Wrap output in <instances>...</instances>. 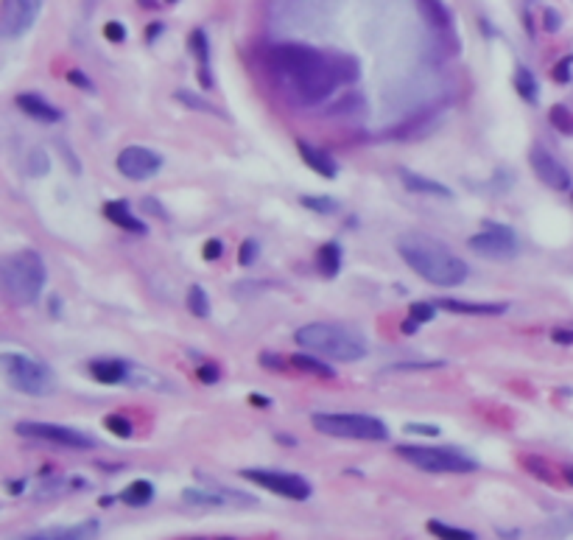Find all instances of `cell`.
<instances>
[{
    "label": "cell",
    "mask_w": 573,
    "mask_h": 540,
    "mask_svg": "<svg viewBox=\"0 0 573 540\" xmlns=\"http://www.w3.org/2000/svg\"><path fill=\"white\" fill-rule=\"evenodd\" d=\"M160 31H163V26H148V42H151V39H154V36H160Z\"/></svg>",
    "instance_id": "cell-46"
},
{
    "label": "cell",
    "mask_w": 573,
    "mask_h": 540,
    "mask_svg": "<svg viewBox=\"0 0 573 540\" xmlns=\"http://www.w3.org/2000/svg\"><path fill=\"white\" fill-rule=\"evenodd\" d=\"M545 31H559V14L554 9H545Z\"/></svg>",
    "instance_id": "cell-43"
},
{
    "label": "cell",
    "mask_w": 573,
    "mask_h": 540,
    "mask_svg": "<svg viewBox=\"0 0 573 540\" xmlns=\"http://www.w3.org/2000/svg\"><path fill=\"white\" fill-rule=\"evenodd\" d=\"M196 375H199L202 384H215V381H218V367H213V364H202Z\"/></svg>",
    "instance_id": "cell-39"
},
{
    "label": "cell",
    "mask_w": 573,
    "mask_h": 540,
    "mask_svg": "<svg viewBox=\"0 0 573 540\" xmlns=\"http://www.w3.org/2000/svg\"><path fill=\"white\" fill-rule=\"evenodd\" d=\"M313 429L319 434L341 439H367V442H380L389 437V429L383 420L372 417V414H355V411H344V414H328L319 411L310 417Z\"/></svg>",
    "instance_id": "cell-5"
},
{
    "label": "cell",
    "mask_w": 573,
    "mask_h": 540,
    "mask_svg": "<svg viewBox=\"0 0 573 540\" xmlns=\"http://www.w3.org/2000/svg\"><path fill=\"white\" fill-rule=\"evenodd\" d=\"M0 372L6 375V381L17 392L31 395V398H48L56 389L54 370L45 361H39L34 356H26V353H3L0 356Z\"/></svg>",
    "instance_id": "cell-4"
},
{
    "label": "cell",
    "mask_w": 573,
    "mask_h": 540,
    "mask_svg": "<svg viewBox=\"0 0 573 540\" xmlns=\"http://www.w3.org/2000/svg\"><path fill=\"white\" fill-rule=\"evenodd\" d=\"M17 106H20L29 118L42 121V124H56V121L62 118V112H59L54 104H48L45 99L34 96V93H23V96H17Z\"/></svg>",
    "instance_id": "cell-15"
},
{
    "label": "cell",
    "mask_w": 573,
    "mask_h": 540,
    "mask_svg": "<svg viewBox=\"0 0 573 540\" xmlns=\"http://www.w3.org/2000/svg\"><path fill=\"white\" fill-rule=\"evenodd\" d=\"M48 271L45 261L34 249L11 252L0 258V303L3 305H31L39 300L45 289Z\"/></svg>",
    "instance_id": "cell-2"
},
{
    "label": "cell",
    "mask_w": 573,
    "mask_h": 540,
    "mask_svg": "<svg viewBox=\"0 0 573 540\" xmlns=\"http://www.w3.org/2000/svg\"><path fill=\"white\" fill-rule=\"evenodd\" d=\"M397 176H400V182H403V185L408 188V191H411V194H422V196H439V199H453V191H450L447 185L437 182V179H431V176L414 174V171H408V169H400V171H397Z\"/></svg>",
    "instance_id": "cell-13"
},
{
    "label": "cell",
    "mask_w": 573,
    "mask_h": 540,
    "mask_svg": "<svg viewBox=\"0 0 573 540\" xmlns=\"http://www.w3.org/2000/svg\"><path fill=\"white\" fill-rule=\"evenodd\" d=\"M475 255L481 258H492V261H506V258H514L517 255V236L512 233V227L498 224V221H490L481 233L467 241Z\"/></svg>",
    "instance_id": "cell-8"
},
{
    "label": "cell",
    "mask_w": 573,
    "mask_h": 540,
    "mask_svg": "<svg viewBox=\"0 0 573 540\" xmlns=\"http://www.w3.org/2000/svg\"><path fill=\"white\" fill-rule=\"evenodd\" d=\"M17 434L31 439H45V442H54V445H62L70 451H87V448H96V439L90 434H81L70 426H59V423H17Z\"/></svg>",
    "instance_id": "cell-9"
},
{
    "label": "cell",
    "mask_w": 573,
    "mask_h": 540,
    "mask_svg": "<svg viewBox=\"0 0 573 540\" xmlns=\"http://www.w3.org/2000/svg\"><path fill=\"white\" fill-rule=\"evenodd\" d=\"M42 0H3L0 3V36L17 39L23 36L39 17Z\"/></svg>",
    "instance_id": "cell-10"
},
{
    "label": "cell",
    "mask_w": 573,
    "mask_h": 540,
    "mask_svg": "<svg viewBox=\"0 0 573 540\" xmlns=\"http://www.w3.org/2000/svg\"><path fill=\"white\" fill-rule=\"evenodd\" d=\"M166 3H176V0H166Z\"/></svg>",
    "instance_id": "cell-48"
},
{
    "label": "cell",
    "mask_w": 573,
    "mask_h": 540,
    "mask_svg": "<svg viewBox=\"0 0 573 540\" xmlns=\"http://www.w3.org/2000/svg\"><path fill=\"white\" fill-rule=\"evenodd\" d=\"M417 6H420V11H422V17H425L434 29H447V26H450V11H447V6H445L442 0H417Z\"/></svg>",
    "instance_id": "cell-23"
},
{
    "label": "cell",
    "mask_w": 573,
    "mask_h": 540,
    "mask_svg": "<svg viewBox=\"0 0 573 540\" xmlns=\"http://www.w3.org/2000/svg\"><path fill=\"white\" fill-rule=\"evenodd\" d=\"M29 169H31V174H34V176L48 174V157H45V151H39V149H36V151H31V166H29Z\"/></svg>",
    "instance_id": "cell-37"
},
{
    "label": "cell",
    "mask_w": 573,
    "mask_h": 540,
    "mask_svg": "<svg viewBox=\"0 0 573 540\" xmlns=\"http://www.w3.org/2000/svg\"><path fill=\"white\" fill-rule=\"evenodd\" d=\"M121 499L132 506H146L151 499H154V484L146 481V479H137V481H132V484L121 493Z\"/></svg>",
    "instance_id": "cell-24"
},
{
    "label": "cell",
    "mask_w": 573,
    "mask_h": 540,
    "mask_svg": "<svg viewBox=\"0 0 573 540\" xmlns=\"http://www.w3.org/2000/svg\"><path fill=\"white\" fill-rule=\"evenodd\" d=\"M103 36H106L109 42H123V39H126V29H123L118 20H112V23L103 26Z\"/></svg>",
    "instance_id": "cell-35"
},
{
    "label": "cell",
    "mask_w": 573,
    "mask_h": 540,
    "mask_svg": "<svg viewBox=\"0 0 573 540\" xmlns=\"http://www.w3.org/2000/svg\"><path fill=\"white\" fill-rule=\"evenodd\" d=\"M98 521H84V524H76V526H54V529H45V532H36L31 535L34 540H78V538H96L98 535Z\"/></svg>",
    "instance_id": "cell-17"
},
{
    "label": "cell",
    "mask_w": 573,
    "mask_h": 540,
    "mask_svg": "<svg viewBox=\"0 0 573 540\" xmlns=\"http://www.w3.org/2000/svg\"><path fill=\"white\" fill-rule=\"evenodd\" d=\"M68 79L73 81V84H78L81 90H93V81H90V79H87V76H84L81 70H70Z\"/></svg>",
    "instance_id": "cell-42"
},
{
    "label": "cell",
    "mask_w": 573,
    "mask_h": 540,
    "mask_svg": "<svg viewBox=\"0 0 573 540\" xmlns=\"http://www.w3.org/2000/svg\"><path fill=\"white\" fill-rule=\"evenodd\" d=\"M529 163H532L534 174H537L548 188H554V191H568V188H571L573 179H571V174H568V169H565L548 149L534 146V149L529 151Z\"/></svg>",
    "instance_id": "cell-12"
},
{
    "label": "cell",
    "mask_w": 573,
    "mask_h": 540,
    "mask_svg": "<svg viewBox=\"0 0 573 540\" xmlns=\"http://www.w3.org/2000/svg\"><path fill=\"white\" fill-rule=\"evenodd\" d=\"M397 252L408 264V269H414L422 280H428L431 286L439 289H456L467 280V264L447 249V244H442L434 236H420V233H408L397 241Z\"/></svg>",
    "instance_id": "cell-1"
},
{
    "label": "cell",
    "mask_w": 573,
    "mask_h": 540,
    "mask_svg": "<svg viewBox=\"0 0 573 540\" xmlns=\"http://www.w3.org/2000/svg\"><path fill=\"white\" fill-rule=\"evenodd\" d=\"M90 372H93V378L98 384H123L129 378L132 367L126 361H121V359H98V361L90 364Z\"/></svg>",
    "instance_id": "cell-18"
},
{
    "label": "cell",
    "mask_w": 573,
    "mask_h": 540,
    "mask_svg": "<svg viewBox=\"0 0 573 540\" xmlns=\"http://www.w3.org/2000/svg\"><path fill=\"white\" fill-rule=\"evenodd\" d=\"M103 216L112 221V224H118V227H123V230H132V233H146V224L132 216V210H129V204L126 199H112V202L103 204Z\"/></svg>",
    "instance_id": "cell-19"
},
{
    "label": "cell",
    "mask_w": 573,
    "mask_h": 540,
    "mask_svg": "<svg viewBox=\"0 0 573 540\" xmlns=\"http://www.w3.org/2000/svg\"><path fill=\"white\" fill-rule=\"evenodd\" d=\"M249 401H252V404H255V406H260V409H263V406H269V404H271L269 398H263V395H252V398H249Z\"/></svg>",
    "instance_id": "cell-45"
},
{
    "label": "cell",
    "mask_w": 573,
    "mask_h": 540,
    "mask_svg": "<svg viewBox=\"0 0 573 540\" xmlns=\"http://www.w3.org/2000/svg\"><path fill=\"white\" fill-rule=\"evenodd\" d=\"M428 532H434V535H439V538L475 540V532H470V529H459V526H450V524H442V521H431V524H428Z\"/></svg>",
    "instance_id": "cell-30"
},
{
    "label": "cell",
    "mask_w": 573,
    "mask_h": 540,
    "mask_svg": "<svg viewBox=\"0 0 573 540\" xmlns=\"http://www.w3.org/2000/svg\"><path fill=\"white\" fill-rule=\"evenodd\" d=\"M297 149H300V154H303V163L310 171H316V174H322V176H328V179H333L338 174L336 160H333L328 151H322V149H316V146H310V143H305V140L297 143Z\"/></svg>",
    "instance_id": "cell-14"
},
{
    "label": "cell",
    "mask_w": 573,
    "mask_h": 540,
    "mask_svg": "<svg viewBox=\"0 0 573 540\" xmlns=\"http://www.w3.org/2000/svg\"><path fill=\"white\" fill-rule=\"evenodd\" d=\"M103 426H106L115 437H121V439L132 437V423H129L126 417H121V414H109V417H103Z\"/></svg>",
    "instance_id": "cell-32"
},
{
    "label": "cell",
    "mask_w": 573,
    "mask_h": 540,
    "mask_svg": "<svg viewBox=\"0 0 573 540\" xmlns=\"http://www.w3.org/2000/svg\"><path fill=\"white\" fill-rule=\"evenodd\" d=\"M571 65H573V59H562V62L554 68V79H557V81H562V84H565V81H571Z\"/></svg>",
    "instance_id": "cell-38"
},
{
    "label": "cell",
    "mask_w": 573,
    "mask_h": 540,
    "mask_svg": "<svg viewBox=\"0 0 573 540\" xmlns=\"http://www.w3.org/2000/svg\"><path fill=\"white\" fill-rule=\"evenodd\" d=\"M297 344L330 361H361L367 356V341L358 331L341 322H310L297 331Z\"/></svg>",
    "instance_id": "cell-3"
},
{
    "label": "cell",
    "mask_w": 573,
    "mask_h": 540,
    "mask_svg": "<svg viewBox=\"0 0 573 540\" xmlns=\"http://www.w3.org/2000/svg\"><path fill=\"white\" fill-rule=\"evenodd\" d=\"M439 308L453 314H470V316H501L509 311L506 303H467V300H439Z\"/></svg>",
    "instance_id": "cell-16"
},
{
    "label": "cell",
    "mask_w": 573,
    "mask_h": 540,
    "mask_svg": "<svg viewBox=\"0 0 573 540\" xmlns=\"http://www.w3.org/2000/svg\"><path fill=\"white\" fill-rule=\"evenodd\" d=\"M514 90L520 93V99L523 101H537V79H534V73L529 68H520L514 70Z\"/></svg>",
    "instance_id": "cell-27"
},
{
    "label": "cell",
    "mask_w": 573,
    "mask_h": 540,
    "mask_svg": "<svg viewBox=\"0 0 573 540\" xmlns=\"http://www.w3.org/2000/svg\"><path fill=\"white\" fill-rule=\"evenodd\" d=\"M176 101H182L185 106H191V109H202V112H207V115H215V118H221L224 112L215 106V104H210L207 99H202V96H193L191 90H176V96H173Z\"/></svg>",
    "instance_id": "cell-29"
},
{
    "label": "cell",
    "mask_w": 573,
    "mask_h": 540,
    "mask_svg": "<svg viewBox=\"0 0 573 540\" xmlns=\"http://www.w3.org/2000/svg\"><path fill=\"white\" fill-rule=\"evenodd\" d=\"M185 501L199 506H224L227 501H240V496L235 490H193V487H188Z\"/></svg>",
    "instance_id": "cell-22"
},
{
    "label": "cell",
    "mask_w": 573,
    "mask_h": 540,
    "mask_svg": "<svg viewBox=\"0 0 573 540\" xmlns=\"http://www.w3.org/2000/svg\"><path fill=\"white\" fill-rule=\"evenodd\" d=\"M258 252H260V246H258V241H243L240 244V249H238V261H240V266H252L255 261H258Z\"/></svg>",
    "instance_id": "cell-34"
},
{
    "label": "cell",
    "mask_w": 573,
    "mask_h": 540,
    "mask_svg": "<svg viewBox=\"0 0 573 540\" xmlns=\"http://www.w3.org/2000/svg\"><path fill=\"white\" fill-rule=\"evenodd\" d=\"M437 316V305L431 303H411L408 308V322L403 325L405 334H414L420 325H425V322H431Z\"/></svg>",
    "instance_id": "cell-26"
},
{
    "label": "cell",
    "mask_w": 573,
    "mask_h": 540,
    "mask_svg": "<svg viewBox=\"0 0 573 540\" xmlns=\"http://www.w3.org/2000/svg\"><path fill=\"white\" fill-rule=\"evenodd\" d=\"M397 454L408 465L425 473H475L478 462L456 448H437V445H400Z\"/></svg>",
    "instance_id": "cell-6"
},
{
    "label": "cell",
    "mask_w": 573,
    "mask_h": 540,
    "mask_svg": "<svg viewBox=\"0 0 573 540\" xmlns=\"http://www.w3.org/2000/svg\"><path fill=\"white\" fill-rule=\"evenodd\" d=\"M303 204L308 207V210L322 213V216H330V213H336L338 210L336 199H330V196H303Z\"/></svg>",
    "instance_id": "cell-33"
},
{
    "label": "cell",
    "mask_w": 573,
    "mask_h": 540,
    "mask_svg": "<svg viewBox=\"0 0 573 540\" xmlns=\"http://www.w3.org/2000/svg\"><path fill=\"white\" fill-rule=\"evenodd\" d=\"M188 311L199 319H207L210 316V297L204 291L202 286H191L188 289Z\"/></svg>",
    "instance_id": "cell-28"
},
{
    "label": "cell",
    "mask_w": 573,
    "mask_h": 540,
    "mask_svg": "<svg viewBox=\"0 0 573 540\" xmlns=\"http://www.w3.org/2000/svg\"><path fill=\"white\" fill-rule=\"evenodd\" d=\"M405 429H408L411 434H431V437L439 434V426H431V423H425V426H422V423H408Z\"/></svg>",
    "instance_id": "cell-40"
},
{
    "label": "cell",
    "mask_w": 573,
    "mask_h": 540,
    "mask_svg": "<svg viewBox=\"0 0 573 540\" xmlns=\"http://www.w3.org/2000/svg\"><path fill=\"white\" fill-rule=\"evenodd\" d=\"M316 261H319V269H322V274H328V277H336L338 269H341V246H338V244H322V246H319V255H316Z\"/></svg>",
    "instance_id": "cell-25"
},
{
    "label": "cell",
    "mask_w": 573,
    "mask_h": 540,
    "mask_svg": "<svg viewBox=\"0 0 573 540\" xmlns=\"http://www.w3.org/2000/svg\"><path fill=\"white\" fill-rule=\"evenodd\" d=\"M551 124L562 132V135H573V112L568 109V106H562V104H557L554 109H551Z\"/></svg>",
    "instance_id": "cell-31"
},
{
    "label": "cell",
    "mask_w": 573,
    "mask_h": 540,
    "mask_svg": "<svg viewBox=\"0 0 573 540\" xmlns=\"http://www.w3.org/2000/svg\"><path fill=\"white\" fill-rule=\"evenodd\" d=\"M565 479H568V484L573 487V465H568V468H565Z\"/></svg>",
    "instance_id": "cell-47"
},
{
    "label": "cell",
    "mask_w": 573,
    "mask_h": 540,
    "mask_svg": "<svg viewBox=\"0 0 573 540\" xmlns=\"http://www.w3.org/2000/svg\"><path fill=\"white\" fill-rule=\"evenodd\" d=\"M202 255H204V261H215V258H221V255H224V244H221L218 238H210V241L204 244Z\"/></svg>",
    "instance_id": "cell-36"
},
{
    "label": "cell",
    "mask_w": 573,
    "mask_h": 540,
    "mask_svg": "<svg viewBox=\"0 0 573 540\" xmlns=\"http://www.w3.org/2000/svg\"><path fill=\"white\" fill-rule=\"evenodd\" d=\"M288 364L294 367V370L305 372V375H313V378H333L336 370L325 361V359H316V353H294V356H288Z\"/></svg>",
    "instance_id": "cell-20"
},
{
    "label": "cell",
    "mask_w": 573,
    "mask_h": 540,
    "mask_svg": "<svg viewBox=\"0 0 573 540\" xmlns=\"http://www.w3.org/2000/svg\"><path fill=\"white\" fill-rule=\"evenodd\" d=\"M551 339L559 341V344H573V331H554Z\"/></svg>",
    "instance_id": "cell-44"
},
{
    "label": "cell",
    "mask_w": 573,
    "mask_h": 540,
    "mask_svg": "<svg viewBox=\"0 0 573 540\" xmlns=\"http://www.w3.org/2000/svg\"><path fill=\"white\" fill-rule=\"evenodd\" d=\"M191 51H193V56H196V62H199V79H202L204 87L210 90V87H213V68H210V42H207V34H204L202 29L191 34Z\"/></svg>",
    "instance_id": "cell-21"
},
{
    "label": "cell",
    "mask_w": 573,
    "mask_h": 540,
    "mask_svg": "<svg viewBox=\"0 0 573 540\" xmlns=\"http://www.w3.org/2000/svg\"><path fill=\"white\" fill-rule=\"evenodd\" d=\"M140 207H143V210H146V213H151V216H160V219H166V216H168V213H166V210H163V207H160V202H157V199H154V196H148V199H143V204H140Z\"/></svg>",
    "instance_id": "cell-41"
},
{
    "label": "cell",
    "mask_w": 573,
    "mask_h": 540,
    "mask_svg": "<svg viewBox=\"0 0 573 540\" xmlns=\"http://www.w3.org/2000/svg\"><path fill=\"white\" fill-rule=\"evenodd\" d=\"M243 479L258 484V487H266L269 493L280 496V499H291V501H305L310 499V484L305 481L303 476L297 473H283V471H266V468H246Z\"/></svg>",
    "instance_id": "cell-7"
},
{
    "label": "cell",
    "mask_w": 573,
    "mask_h": 540,
    "mask_svg": "<svg viewBox=\"0 0 573 540\" xmlns=\"http://www.w3.org/2000/svg\"><path fill=\"white\" fill-rule=\"evenodd\" d=\"M163 169V157L146 146H126L121 154H118V171L126 176V179H148L154 176L157 171Z\"/></svg>",
    "instance_id": "cell-11"
}]
</instances>
